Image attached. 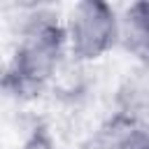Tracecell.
I'll return each mask as SVG.
<instances>
[{
    "instance_id": "1",
    "label": "cell",
    "mask_w": 149,
    "mask_h": 149,
    "mask_svg": "<svg viewBox=\"0 0 149 149\" xmlns=\"http://www.w3.org/2000/svg\"><path fill=\"white\" fill-rule=\"evenodd\" d=\"M68 54L65 23L49 9L33 12L19 33L14 56L5 70L2 88L16 100L37 98L58 74L63 56Z\"/></svg>"
},
{
    "instance_id": "2",
    "label": "cell",
    "mask_w": 149,
    "mask_h": 149,
    "mask_svg": "<svg viewBox=\"0 0 149 149\" xmlns=\"http://www.w3.org/2000/svg\"><path fill=\"white\" fill-rule=\"evenodd\" d=\"M65 33L74 61H98L119 44V14L102 0H81L70 9Z\"/></svg>"
},
{
    "instance_id": "3",
    "label": "cell",
    "mask_w": 149,
    "mask_h": 149,
    "mask_svg": "<svg viewBox=\"0 0 149 149\" xmlns=\"http://www.w3.org/2000/svg\"><path fill=\"white\" fill-rule=\"evenodd\" d=\"M81 149H149V126L112 114Z\"/></svg>"
},
{
    "instance_id": "4",
    "label": "cell",
    "mask_w": 149,
    "mask_h": 149,
    "mask_svg": "<svg viewBox=\"0 0 149 149\" xmlns=\"http://www.w3.org/2000/svg\"><path fill=\"white\" fill-rule=\"evenodd\" d=\"M119 44L149 68V2H133L119 16Z\"/></svg>"
},
{
    "instance_id": "5",
    "label": "cell",
    "mask_w": 149,
    "mask_h": 149,
    "mask_svg": "<svg viewBox=\"0 0 149 149\" xmlns=\"http://www.w3.org/2000/svg\"><path fill=\"white\" fill-rule=\"evenodd\" d=\"M14 149H58L56 147V140L49 130L47 123H37Z\"/></svg>"
}]
</instances>
